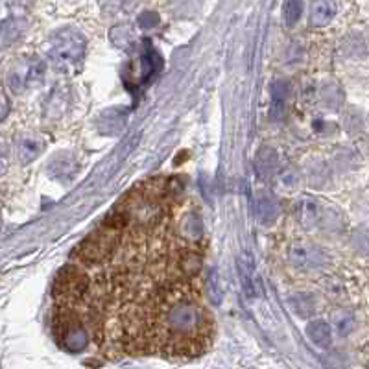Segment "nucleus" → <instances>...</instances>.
Listing matches in <instances>:
<instances>
[{
	"instance_id": "nucleus-17",
	"label": "nucleus",
	"mask_w": 369,
	"mask_h": 369,
	"mask_svg": "<svg viewBox=\"0 0 369 369\" xmlns=\"http://www.w3.org/2000/svg\"><path fill=\"white\" fill-rule=\"evenodd\" d=\"M334 319V328L340 336H347L351 331H353V318L349 316L347 312H334L333 314Z\"/></svg>"
},
{
	"instance_id": "nucleus-11",
	"label": "nucleus",
	"mask_w": 369,
	"mask_h": 369,
	"mask_svg": "<svg viewBox=\"0 0 369 369\" xmlns=\"http://www.w3.org/2000/svg\"><path fill=\"white\" fill-rule=\"evenodd\" d=\"M307 336L312 344L323 349L328 347L333 342V331H331V325L325 319H314V321L308 323Z\"/></svg>"
},
{
	"instance_id": "nucleus-15",
	"label": "nucleus",
	"mask_w": 369,
	"mask_h": 369,
	"mask_svg": "<svg viewBox=\"0 0 369 369\" xmlns=\"http://www.w3.org/2000/svg\"><path fill=\"white\" fill-rule=\"evenodd\" d=\"M205 292H207V298H209L210 301L215 303V305H218V303L222 301L220 279H218V272H216V270H210L209 275H207Z\"/></svg>"
},
{
	"instance_id": "nucleus-16",
	"label": "nucleus",
	"mask_w": 369,
	"mask_h": 369,
	"mask_svg": "<svg viewBox=\"0 0 369 369\" xmlns=\"http://www.w3.org/2000/svg\"><path fill=\"white\" fill-rule=\"evenodd\" d=\"M287 92H288L287 83H284V82L273 83V89H272L273 115H277V111H279V113L282 111V106H284V100H287Z\"/></svg>"
},
{
	"instance_id": "nucleus-5",
	"label": "nucleus",
	"mask_w": 369,
	"mask_h": 369,
	"mask_svg": "<svg viewBox=\"0 0 369 369\" xmlns=\"http://www.w3.org/2000/svg\"><path fill=\"white\" fill-rule=\"evenodd\" d=\"M288 256L292 266L301 268V270H314V268L323 266L325 262V255L319 247L312 246V244H305V242H296L288 249Z\"/></svg>"
},
{
	"instance_id": "nucleus-12",
	"label": "nucleus",
	"mask_w": 369,
	"mask_h": 369,
	"mask_svg": "<svg viewBox=\"0 0 369 369\" xmlns=\"http://www.w3.org/2000/svg\"><path fill=\"white\" fill-rule=\"evenodd\" d=\"M45 150V144L37 138H22L19 143V159L22 163H31L34 159H37L41 152Z\"/></svg>"
},
{
	"instance_id": "nucleus-18",
	"label": "nucleus",
	"mask_w": 369,
	"mask_h": 369,
	"mask_svg": "<svg viewBox=\"0 0 369 369\" xmlns=\"http://www.w3.org/2000/svg\"><path fill=\"white\" fill-rule=\"evenodd\" d=\"M282 13H284V21L288 26H294L299 21L303 13V2H284L282 6Z\"/></svg>"
},
{
	"instance_id": "nucleus-19",
	"label": "nucleus",
	"mask_w": 369,
	"mask_h": 369,
	"mask_svg": "<svg viewBox=\"0 0 369 369\" xmlns=\"http://www.w3.org/2000/svg\"><path fill=\"white\" fill-rule=\"evenodd\" d=\"M292 303L296 310H298V314H301V316H310L316 310L312 298H308V296H298L296 299H292Z\"/></svg>"
},
{
	"instance_id": "nucleus-6",
	"label": "nucleus",
	"mask_w": 369,
	"mask_h": 369,
	"mask_svg": "<svg viewBox=\"0 0 369 369\" xmlns=\"http://www.w3.org/2000/svg\"><path fill=\"white\" fill-rule=\"evenodd\" d=\"M238 275H240V282L244 292L247 298H256L262 292L261 277L256 273L255 261L249 252H242L238 256Z\"/></svg>"
},
{
	"instance_id": "nucleus-13",
	"label": "nucleus",
	"mask_w": 369,
	"mask_h": 369,
	"mask_svg": "<svg viewBox=\"0 0 369 369\" xmlns=\"http://www.w3.org/2000/svg\"><path fill=\"white\" fill-rule=\"evenodd\" d=\"M256 207H259V216H261L262 224H272L277 216V205L275 200L268 192H261L259 200H256Z\"/></svg>"
},
{
	"instance_id": "nucleus-1",
	"label": "nucleus",
	"mask_w": 369,
	"mask_h": 369,
	"mask_svg": "<svg viewBox=\"0 0 369 369\" xmlns=\"http://www.w3.org/2000/svg\"><path fill=\"white\" fill-rule=\"evenodd\" d=\"M87 50L85 37L76 28H62L50 37L48 46V57L54 63V67L63 72H76L82 67L83 57Z\"/></svg>"
},
{
	"instance_id": "nucleus-3",
	"label": "nucleus",
	"mask_w": 369,
	"mask_h": 369,
	"mask_svg": "<svg viewBox=\"0 0 369 369\" xmlns=\"http://www.w3.org/2000/svg\"><path fill=\"white\" fill-rule=\"evenodd\" d=\"M45 76V63L37 57H22L21 62H17L13 67L10 68L8 74V83L10 89L15 94H21L28 87H31L34 83H37Z\"/></svg>"
},
{
	"instance_id": "nucleus-7",
	"label": "nucleus",
	"mask_w": 369,
	"mask_h": 369,
	"mask_svg": "<svg viewBox=\"0 0 369 369\" xmlns=\"http://www.w3.org/2000/svg\"><path fill=\"white\" fill-rule=\"evenodd\" d=\"M78 170V163L74 159V155L63 152V154H57L54 159L50 161V166H48V174L54 178V180L59 181H68L71 178H74Z\"/></svg>"
},
{
	"instance_id": "nucleus-20",
	"label": "nucleus",
	"mask_w": 369,
	"mask_h": 369,
	"mask_svg": "<svg viewBox=\"0 0 369 369\" xmlns=\"http://www.w3.org/2000/svg\"><path fill=\"white\" fill-rule=\"evenodd\" d=\"M157 24H159V15H157L155 11H144V13H140V17H138V26H140V28L150 30V28H155Z\"/></svg>"
},
{
	"instance_id": "nucleus-4",
	"label": "nucleus",
	"mask_w": 369,
	"mask_h": 369,
	"mask_svg": "<svg viewBox=\"0 0 369 369\" xmlns=\"http://www.w3.org/2000/svg\"><path fill=\"white\" fill-rule=\"evenodd\" d=\"M296 216L303 227H328V224H338V216L333 210L321 205L314 198H303L296 203Z\"/></svg>"
},
{
	"instance_id": "nucleus-9",
	"label": "nucleus",
	"mask_w": 369,
	"mask_h": 369,
	"mask_svg": "<svg viewBox=\"0 0 369 369\" xmlns=\"http://www.w3.org/2000/svg\"><path fill=\"white\" fill-rule=\"evenodd\" d=\"M255 170L261 178H270L279 170V154L270 146H264L255 155Z\"/></svg>"
},
{
	"instance_id": "nucleus-14",
	"label": "nucleus",
	"mask_w": 369,
	"mask_h": 369,
	"mask_svg": "<svg viewBox=\"0 0 369 369\" xmlns=\"http://www.w3.org/2000/svg\"><path fill=\"white\" fill-rule=\"evenodd\" d=\"M24 22L19 21L4 22V24H2V43H4V46L19 41V37L24 34Z\"/></svg>"
},
{
	"instance_id": "nucleus-8",
	"label": "nucleus",
	"mask_w": 369,
	"mask_h": 369,
	"mask_svg": "<svg viewBox=\"0 0 369 369\" xmlns=\"http://www.w3.org/2000/svg\"><path fill=\"white\" fill-rule=\"evenodd\" d=\"M126 118H128V111L124 108L108 109V111H103L100 115V118H98V128H100L102 133L113 135L124 128Z\"/></svg>"
},
{
	"instance_id": "nucleus-10",
	"label": "nucleus",
	"mask_w": 369,
	"mask_h": 369,
	"mask_svg": "<svg viewBox=\"0 0 369 369\" xmlns=\"http://www.w3.org/2000/svg\"><path fill=\"white\" fill-rule=\"evenodd\" d=\"M338 13V4L336 2H316L312 4V11H310V24L314 28H323L327 26L328 22L333 21L334 17Z\"/></svg>"
},
{
	"instance_id": "nucleus-2",
	"label": "nucleus",
	"mask_w": 369,
	"mask_h": 369,
	"mask_svg": "<svg viewBox=\"0 0 369 369\" xmlns=\"http://www.w3.org/2000/svg\"><path fill=\"white\" fill-rule=\"evenodd\" d=\"M54 336L56 342L68 353H82L89 344L87 323L78 310L65 305L54 308Z\"/></svg>"
}]
</instances>
